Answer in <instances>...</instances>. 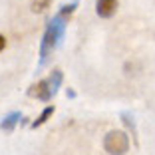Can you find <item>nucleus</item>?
Segmentation results:
<instances>
[{
	"label": "nucleus",
	"mask_w": 155,
	"mask_h": 155,
	"mask_svg": "<svg viewBox=\"0 0 155 155\" xmlns=\"http://www.w3.org/2000/svg\"><path fill=\"white\" fill-rule=\"evenodd\" d=\"M28 96L36 97V100H42V101H50L52 100V94H50V87H48V82H46V80L36 82L30 90H28Z\"/></svg>",
	"instance_id": "obj_3"
},
{
	"label": "nucleus",
	"mask_w": 155,
	"mask_h": 155,
	"mask_svg": "<svg viewBox=\"0 0 155 155\" xmlns=\"http://www.w3.org/2000/svg\"><path fill=\"white\" fill-rule=\"evenodd\" d=\"M52 0H32V4H30V10L34 14H42L46 8H50Z\"/></svg>",
	"instance_id": "obj_9"
},
{
	"label": "nucleus",
	"mask_w": 155,
	"mask_h": 155,
	"mask_svg": "<svg viewBox=\"0 0 155 155\" xmlns=\"http://www.w3.org/2000/svg\"><path fill=\"white\" fill-rule=\"evenodd\" d=\"M121 121L125 123L129 129H131V137H133V141H135V145H137V127H135L133 114H131V111H121Z\"/></svg>",
	"instance_id": "obj_8"
},
{
	"label": "nucleus",
	"mask_w": 155,
	"mask_h": 155,
	"mask_svg": "<svg viewBox=\"0 0 155 155\" xmlns=\"http://www.w3.org/2000/svg\"><path fill=\"white\" fill-rule=\"evenodd\" d=\"M4 46H6V38L2 36V34H0V52L4 50Z\"/></svg>",
	"instance_id": "obj_11"
},
{
	"label": "nucleus",
	"mask_w": 155,
	"mask_h": 155,
	"mask_svg": "<svg viewBox=\"0 0 155 155\" xmlns=\"http://www.w3.org/2000/svg\"><path fill=\"white\" fill-rule=\"evenodd\" d=\"M104 149L110 155H125L129 151V135L121 129H114L104 137Z\"/></svg>",
	"instance_id": "obj_2"
},
{
	"label": "nucleus",
	"mask_w": 155,
	"mask_h": 155,
	"mask_svg": "<svg viewBox=\"0 0 155 155\" xmlns=\"http://www.w3.org/2000/svg\"><path fill=\"white\" fill-rule=\"evenodd\" d=\"M66 96H68V97H72V100H74V97H76V91H74L72 87H68V91H66Z\"/></svg>",
	"instance_id": "obj_12"
},
{
	"label": "nucleus",
	"mask_w": 155,
	"mask_h": 155,
	"mask_svg": "<svg viewBox=\"0 0 155 155\" xmlns=\"http://www.w3.org/2000/svg\"><path fill=\"white\" fill-rule=\"evenodd\" d=\"M54 111H56V107H54V105H48V107H44V110H42V114L38 115V117L34 119V121L30 123V125H32L34 129H36V127H40V125H44V123L52 117V114H54Z\"/></svg>",
	"instance_id": "obj_7"
},
{
	"label": "nucleus",
	"mask_w": 155,
	"mask_h": 155,
	"mask_svg": "<svg viewBox=\"0 0 155 155\" xmlns=\"http://www.w3.org/2000/svg\"><path fill=\"white\" fill-rule=\"evenodd\" d=\"M62 80H64V74H62V70H52L50 78H46V82H48V87H50L52 97L58 94L60 86H62Z\"/></svg>",
	"instance_id": "obj_6"
},
{
	"label": "nucleus",
	"mask_w": 155,
	"mask_h": 155,
	"mask_svg": "<svg viewBox=\"0 0 155 155\" xmlns=\"http://www.w3.org/2000/svg\"><path fill=\"white\" fill-rule=\"evenodd\" d=\"M66 24H68V20L64 16H60V14H56L54 18L48 22L44 38H42V44H40V66L46 64L48 56L60 46V42L64 38V32H66Z\"/></svg>",
	"instance_id": "obj_1"
},
{
	"label": "nucleus",
	"mask_w": 155,
	"mask_h": 155,
	"mask_svg": "<svg viewBox=\"0 0 155 155\" xmlns=\"http://www.w3.org/2000/svg\"><path fill=\"white\" fill-rule=\"evenodd\" d=\"M117 10V0H97L96 2V12L100 18H111Z\"/></svg>",
	"instance_id": "obj_4"
},
{
	"label": "nucleus",
	"mask_w": 155,
	"mask_h": 155,
	"mask_svg": "<svg viewBox=\"0 0 155 155\" xmlns=\"http://www.w3.org/2000/svg\"><path fill=\"white\" fill-rule=\"evenodd\" d=\"M78 8V0H74V2H72V4H64V6H62V8H60V16H64V18H66V16H70V14H72L74 12V10H76Z\"/></svg>",
	"instance_id": "obj_10"
},
{
	"label": "nucleus",
	"mask_w": 155,
	"mask_h": 155,
	"mask_svg": "<svg viewBox=\"0 0 155 155\" xmlns=\"http://www.w3.org/2000/svg\"><path fill=\"white\" fill-rule=\"evenodd\" d=\"M20 119H22V114H20V111H10V114L4 115V119L0 121V129L6 131V133L14 131V127L20 123Z\"/></svg>",
	"instance_id": "obj_5"
}]
</instances>
